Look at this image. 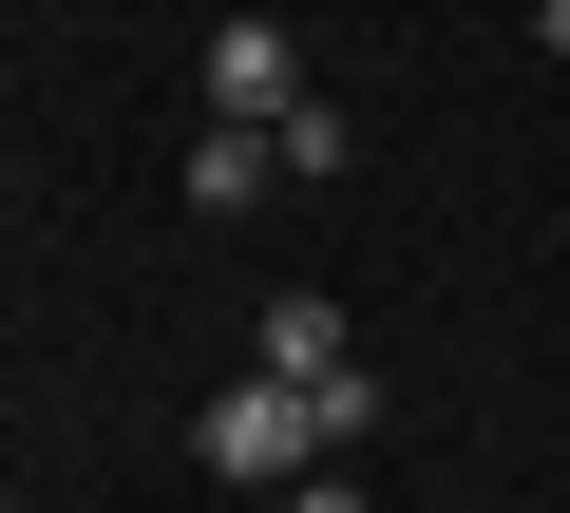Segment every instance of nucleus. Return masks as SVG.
Returning <instances> with one entry per match:
<instances>
[{
	"mask_svg": "<svg viewBox=\"0 0 570 513\" xmlns=\"http://www.w3.org/2000/svg\"><path fill=\"white\" fill-rule=\"evenodd\" d=\"M190 456H209L228 494H285V475L324 456V418H305V381H266V362H247V381H228V399L190 418Z\"/></svg>",
	"mask_w": 570,
	"mask_h": 513,
	"instance_id": "obj_1",
	"label": "nucleus"
},
{
	"mask_svg": "<svg viewBox=\"0 0 570 513\" xmlns=\"http://www.w3.org/2000/svg\"><path fill=\"white\" fill-rule=\"evenodd\" d=\"M305 115V58H285V20H228L209 39V134H285Z\"/></svg>",
	"mask_w": 570,
	"mask_h": 513,
	"instance_id": "obj_2",
	"label": "nucleus"
},
{
	"mask_svg": "<svg viewBox=\"0 0 570 513\" xmlns=\"http://www.w3.org/2000/svg\"><path fill=\"white\" fill-rule=\"evenodd\" d=\"M343 362H362V343H343L324 286H285V305H266V381H343Z\"/></svg>",
	"mask_w": 570,
	"mask_h": 513,
	"instance_id": "obj_3",
	"label": "nucleus"
},
{
	"mask_svg": "<svg viewBox=\"0 0 570 513\" xmlns=\"http://www.w3.org/2000/svg\"><path fill=\"white\" fill-rule=\"evenodd\" d=\"M247 190H285V152H266V134H190V209H209V228H228V209H247Z\"/></svg>",
	"mask_w": 570,
	"mask_h": 513,
	"instance_id": "obj_4",
	"label": "nucleus"
},
{
	"mask_svg": "<svg viewBox=\"0 0 570 513\" xmlns=\"http://www.w3.org/2000/svg\"><path fill=\"white\" fill-rule=\"evenodd\" d=\"M285 513H381V494H362V475H305V494H285Z\"/></svg>",
	"mask_w": 570,
	"mask_h": 513,
	"instance_id": "obj_5",
	"label": "nucleus"
}]
</instances>
